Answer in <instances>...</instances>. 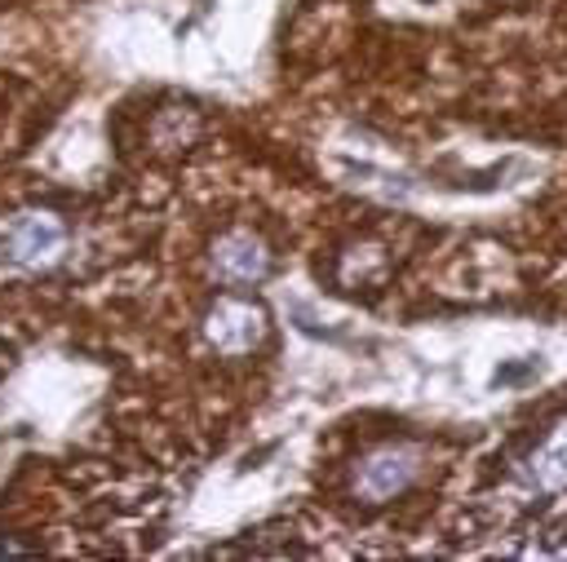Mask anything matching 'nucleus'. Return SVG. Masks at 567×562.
Segmentation results:
<instances>
[{
  "label": "nucleus",
  "mask_w": 567,
  "mask_h": 562,
  "mask_svg": "<svg viewBox=\"0 0 567 562\" xmlns=\"http://www.w3.org/2000/svg\"><path fill=\"white\" fill-rule=\"evenodd\" d=\"M62 243H66V230L53 212H22L4 230L0 261L9 270H40V266H53L62 257Z\"/></svg>",
  "instance_id": "f257e3e1"
},
{
  "label": "nucleus",
  "mask_w": 567,
  "mask_h": 562,
  "mask_svg": "<svg viewBox=\"0 0 567 562\" xmlns=\"http://www.w3.org/2000/svg\"><path fill=\"white\" fill-rule=\"evenodd\" d=\"M412 473H416V451H408V447H381V451H372L359 465L354 487H359L363 500H390V496H399L412 482Z\"/></svg>",
  "instance_id": "f03ea898"
},
{
  "label": "nucleus",
  "mask_w": 567,
  "mask_h": 562,
  "mask_svg": "<svg viewBox=\"0 0 567 562\" xmlns=\"http://www.w3.org/2000/svg\"><path fill=\"white\" fill-rule=\"evenodd\" d=\"M266 323H261V310L257 305H244V301H217L208 310V341L221 350V354H248L257 341H261Z\"/></svg>",
  "instance_id": "7ed1b4c3"
},
{
  "label": "nucleus",
  "mask_w": 567,
  "mask_h": 562,
  "mask_svg": "<svg viewBox=\"0 0 567 562\" xmlns=\"http://www.w3.org/2000/svg\"><path fill=\"white\" fill-rule=\"evenodd\" d=\"M266 266H270V257H266L261 239H252L244 230L217 239V248H213V270L221 283H257L266 274Z\"/></svg>",
  "instance_id": "20e7f679"
},
{
  "label": "nucleus",
  "mask_w": 567,
  "mask_h": 562,
  "mask_svg": "<svg viewBox=\"0 0 567 562\" xmlns=\"http://www.w3.org/2000/svg\"><path fill=\"white\" fill-rule=\"evenodd\" d=\"M532 465H536L532 473H536L540 487H567V425L540 447V456Z\"/></svg>",
  "instance_id": "39448f33"
}]
</instances>
